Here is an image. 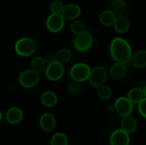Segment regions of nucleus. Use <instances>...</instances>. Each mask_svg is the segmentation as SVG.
<instances>
[{
    "instance_id": "nucleus-1",
    "label": "nucleus",
    "mask_w": 146,
    "mask_h": 145,
    "mask_svg": "<svg viewBox=\"0 0 146 145\" xmlns=\"http://www.w3.org/2000/svg\"><path fill=\"white\" fill-rule=\"evenodd\" d=\"M110 53L115 62L125 65L131 60L132 48L126 40L121 37H115L111 41Z\"/></svg>"
},
{
    "instance_id": "nucleus-2",
    "label": "nucleus",
    "mask_w": 146,
    "mask_h": 145,
    "mask_svg": "<svg viewBox=\"0 0 146 145\" xmlns=\"http://www.w3.org/2000/svg\"><path fill=\"white\" fill-rule=\"evenodd\" d=\"M15 51L18 55L23 57H28L33 55L36 49V44L31 38H19L14 45Z\"/></svg>"
},
{
    "instance_id": "nucleus-3",
    "label": "nucleus",
    "mask_w": 146,
    "mask_h": 145,
    "mask_svg": "<svg viewBox=\"0 0 146 145\" xmlns=\"http://www.w3.org/2000/svg\"><path fill=\"white\" fill-rule=\"evenodd\" d=\"M94 38L91 33L85 31L84 33L76 35L73 40V46L79 52H85L91 48Z\"/></svg>"
},
{
    "instance_id": "nucleus-4",
    "label": "nucleus",
    "mask_w": 146,
    "mask_h": 145,
    "mask_svg": "<svg viewBox=\"0 0 146 145\" xmlns=\"http://www.w3.org/2000/svg\"><path fill=\"white\" fill-rule=\"evenodd\" d=\"M91 68L87 64L78 63L73 65L70 70V76L74 80L77 82H84L89 78Z\"/></svg>"
},
{
    "instance_id": "nucleus-5",
    "label": "nucleus",
    "mask_w": 146,
    "mask_h": 145,
    "mask_svg": "<svg viewBox=\"0 0 146 145\" xmlns=\"http://www.w3.org/2000/svg\"><path fill=\"white\" fill-rule=\"evenodd\" d=\"M40 81V74L31 70L24 71L19 77V82L26 88H31L36 86Z\"/></svg>"
},
{
    "instance_id": "nucleus-6",
    "label": "nucleus",
    "mask_w": 146,
    "mask_h": 145,
    "mask_svg": "<svg viewBox=\"0 0 146 145\" xmlns=\"http://www.w3.org/2000/svg\"><path fill=\"white\" fill-rule=\"evenodd\" d=\"M107 78V72L105 68L102 66H96L91 70L89 78L90 85L96 88L102 86L106 82Z\"/></svg>"
},
{
    "instance_id": "nucleus-7",
    "label": "nucleus",
    "mask_w": 146,
    "mask_h": 145,
    "mask_svg": "<svg viewBox=\"0 0 146 145\" xmlns=\"http://www.w3.org/2000/svg\"><path fill=\"white\" fill-rule=\"evenodd\" d=\"M65 19L61 14H51L47 18L46 26L51 33H58L64 28Z\"/></svg>"
},
{
    "instance_id": "nucleus-8",
    "label": "nucleus",
    "mask_w": 146,
    "mask_h": 145,
    "mask_svg": "<svg viewBox=\"0 0 146 145\" xmlns=\"http://www.w3.org/2000/svg\"><path fill=\"white\" fill-rule=\"evenodd\" d=\"M45 70L47 78L51 81L59 80L64 75V65L56 61L48 64Z\"/></svg>"
},
{
    "instance_id": "nucleus-9",
    "label": "nucleus",
    "mask_w": 146,
    "mask_h": 145,
    "mask_svg": "<svg viewBox=\"0 0 146 145\" xmlns=\"http://www.w3.org/2000/svg\"><path fill=\"white\" fill-rule=\"evenodd\" d=\"M115 111L121 117H125L130 115L133 109V103L125 97H121L115 100L114 104Z\"/></svg>"
},
{
    "instance_id": "nucleus-10",
    "label": "nucleus",
    "mask_w": 146,
    "mask_h": 145,
    "mask_svg": "<svg viewBox=\"0 0 146 145\" xmlns=\"http://www.w3.org/2000/svg\"><path fill=\"white\" fill-rule=\"evenodd\" d=\"M131 139L128 133L122 129H115L110 137L111 145H129Z\"/></svg>"
},
{
    "instance_id": "nucleus-11",
    "label": "nucleus",
    "mask_w": 146,
    "mask_h": 145,
    "mask_svg": "<svg viewBox=\"0 0 146 145\" xmlns=\"http://www.w3.org/2000/svg\"><path fill=\"white\" fill-rule=\"evenodd\" d=\"M39 125L41 129L46 132L54 130L56 126V119L53 114L49 112L44 113L39 119Z\"/></svg>"
},
{
    "instance_id": "nucleus-12",
    "label": "nucleus",
    "mask_w": 146,
    "mask_h": 145,
    "mask_svg": "<svg viewBox=\"0 0 146 145\" xmlns=\"http://www.w3.org/2000/svg\"><path fill=\"white\" fill-rule=\"evenodd\" d=\"M61 15L66 20H76L80 16L81 14V9L77 4H68L67 5L64 6Z\"/></svg>"
},
{
    "instance_id": "nucleus-13",
    "label": "nucleus",
    "mask_w": 146,
    "mask_h": 145,
    "mask_svg": "<svg viewBox=\"0 0 146 145\" xmlns=\"http://www.w3.org/2000/svg\"><path fill=\"white\" fill-rule=\"evenodd\" d=\"M23 112L20 108L13 107L9 109L6 112L5 118L7 122L11 125H17L23 119Z\"/></svg>"
},
{
    "instance_id": "nucleus-14",
    "label": "nucleus",
    "mask_w": 146,
    "mask_h": 145,
    "mask_svg": "<svg viewBox=\"0 0 146 145\" xmlns=\"http://www.w3.org/2000/svg\"><path fill=\"white\" fill-rule=\"evenodd\" d=\"M137 127H138V123L136 119L130 115L123 117L121 120V129L128 134L135 132Z\"/></svg>"
},
{
    "instance_id": "nucleus-15",
    "label": "nucleus",
    "mask_w": 146,
    "mask_h": 145,
    "mask_svg": "<svg viewBox=\"0 0 146 145\" xmlns=\"http://www.w3.org/2000/svg\"><path fill=\"white\" fill-rule=\"evenodd\" d=\"M113 26L115 31L120 34H124V33L127 32L130 28L129 18L123 14L118 16L115 18Z\"/></svg>"
},
{
    "instance_id": "nucleus-16",
    "label": "nucleus",
    "mask_w": 146,
    "mask_h": 145,
    "mask_svg": "<svg viewBox=\"0 0 146 145\" xmlns=\"http://www.w3.org/2000/svg\"><path fill=\"white\" fill-rule=\"evenodd\" d=\"M41 101L43 105L48 107H54L58 102V97L56 94L51 90H46L42 93Z\"/></svg>"
},
{
    "instance_id": "nucleus-17",
    "label": "nucleus",
    "mask_w": 146,
    "mask_h": 145,
    "mask_svg": "<svg viewBox=\"0 0 146 145\" xmlns=\"http://www.w3.org/2000/svg\"><path fill=\"white\" fill-rule=\"evenodd\" d=\"M126 73V68L124 64L115 63L110 69V75L114 80H121L124 78Z\"/></svg>"
},
{
    "instance_id": "nucleus-18",
    "label": "nucleus",
    "mask_w": 146,
    "mask_h": 145,
    "mask_svg": "<svg viewBox=\"0 0 146 145\" xmlns=\"http://www.w3.org/2000/svg\"><path fill=\"white\" fill-rule=\"evenodd\" d=\"M132 64L136 68H143L146 65V51H139L131 57Z\"/></svg>"
},
{
    "instance_id": "nucleus-19",
    "label": "nucleus",
    "mask_w": 146,
    "mask_h": 145,
    "mask_svg": "<svg viewBox=\"0 0 146 145\" xmlns=\"http://www.w3.org/2000/svg\"><path fill=\"white\" fill-rule=\"evenodd\" d=\"M126 9V4L124 0H112L110 4V11L116 16L123 15Z\"/></svg>"
},
{
    "instance_id": "nucleus-20",
    "label": "nucleus",
    "mask_w": 146,
    "mask_h": 145,
    "mask_svg": "<svg viewBox=\"0 0 146 145\" xmlns=\"http://www.w3.org/2000/svg\"><path fill=\"white\" fill-rule=\"evenodd\" d=\"M116 18V16L110 10L104 11L100 14L99 21L105 26H113L114 22Z\"/></svg>"
},
{
    "instance_id": "nucleus-21",
    "label": "nucleus",
    "mask_w": 146,
    "mask_h": 145,
    "mask_svg": "<svg viewBox=\"0 0 146 145\" xmlns=\"http://www.w3.org/2000/svg\"><path fill=\"white\" fill-rule=\"evenodd\" d=\"M55 61L63 64L68 62L72 57L71 50L67 48H63L58 50L55 54Z\"/></svg>"
},
{
    "instance_id": "nucleus-22",
    "label": "nucleus",
    "mask_w": 146,
    "mask_h": 145,
    "mask_svg": "<svg viewBox=\"0 0 146 145\" xmlns=\"http://www.w3.org/2000/svg\"><path fill=\"white\" fill-rule=\"evenodd\" d=\"M127 98L133 104H138L140 101L145 98V96L144 95L142 88H133L128 92Z\"/></svg>"
},
{
    "instance_id": "nucleus-23",
    "label": "nucleus",
    "mask_w": 146,
    "mask_h": 145,
    "mask_svg": "<svg viewBox=\"0 0 146 145\" xmlns=\"http://www.w3.org/2000/svg\"><path fill=\"white\" fill-rule=\"evenodd\" d=\"M31 66L33 71L40 74L45 71L46 63L42 57L36 56L34 57L31 61Z\"/></svg>"
},
{
    "instance_id": "nucleus-24",
    "label": "nucleus",
    "mask_w": 146,
    "mask_h": 145,
    "mask_svg": "<svg viewBox=\"0 0 146 145\" xmlns=\"http://www.w3.org/2000/svg\"><path fill=\"white\" fill-rule=\"evenodd\" d=\"M51 145H68V138L62 132L56 133L51 140Z\"/></svg>"
},
{
    "instance_id": "nucleus-25",
    "label": "nucleus",
    "mask_w": 146,
    "mask_h": 145,
    "mask_svg": "<svg viewBox=\"0 0 146 145\" xmlns=\"http://www.w3.org/2000/svg\"><path fill=\"white\" fill-rule=\"evenodd\" d=\"M97 95L101 100H109L113 95L112 89L108 86L102 85L97 90Z\"/></svg>"
},
{
    "instance_id": "nucleus-26",
    "label": "nucleus",
    "mask_w": 146,
    "mask_h": 145,
    "mask_svg": "<svg viewBox=\"0 0 146 145\" xmlns=\"http://www.w3.org/2000/svg\"><path fill=\"white\" fill-rule=\"evenodd\" d=\"M70 29L71 32L75 35H78L84 33L85 30V25L84 23L79 20H74L70 25Z\"/></svg>"
},
{
    "instance_id": "nucleus-27",
    "label": "nucleus",
    "mask_w": 146,
    "mask_h": 145,
    "mask_svg": "<svg viewBox=\"0 0 146 145\" xmlns=\"http://www.w3.org/2000/svg\"><path fill=\"white\" fill-rule=\"evenodd\" d=\"M67 89H68V91L71 95H77L81 92V85L80 82L74 80L68 83V86H67Z\"/></svg>"
},
{
    "instance_id": "nucleus-28",
    "label": "nucleus",
    "mask_w": 146,
    "mask_h": 145,
    "mask_svg": "<svg viewBox=\"0 0 146 145\" xmlns=\"http://www.w3.org/2000/svg\"><path fill=\"white\" fill-rule=\"evenodd\" d=\"M64 5L60 0H54L50 4V10L52 14H61Z\"/></svg>"
},
{
    "instance_id": "nucleus-29",
    "label": "nucleus",
    "mask_w": 146,
    "mask_h": 145,
    "mask_svg": "<svg viewBox=\"0 0 146 145\" xmlns=\"http://www.w3.org/2000/svg\"><path fill=\"white\" fill-rule=\"evenodd\" d=\"M138 111L140 114L144 118L146 117V98H143L141 101L138 102Z\"/></svg>"
},
{
    "instance_id": "nucleus-30",
    "label": "nucleus",
    "mask_w": 146,
    "mask_h": 145,
    "mask_svg": "<svg viewBox=\"0 0 146 145\" xmlns=\"http://www.w3.org/2000/svg\"><path fill=\"white\" fill-rule=\"evenodd\" d=\"M44 60V61H45L46 63H47L48 65V64L51 63H53L54 61H55V56H54L53 54L48 53L45 55Z\"/></svg>"
},
{
    "instance_id": "nucleus-31",
    "label": "nucleus",
    "mask_w": 146,
    "mask_h": 145,
    "mask_svg": "<svg viewBox=\"0 0 146 145\" xmlns=\"http://www.w3.org/2000/svg\"><path fill=\"white\" fill-rule=\"evenodd\" d=\"M114 111H115L114 106H113V105H108V107H107V109H106V112H107V115H108V117L113 116V114Z\"/></svg>"
},
{
    "instance_id": "nucleus-32",
    "label": "nucleus",
    "mask_w": 146,
    "mask_h": 145,
    "mask_svg": "<svg viewBox=\"0 0 146 145\" xmlns=\"http://www.w3.org/2000/svg\"><path fill=\"white\" fill-rule=\"evenodd\" d=\"M1 119H2V113H1V112L0 111V122L1 121Z\"/></svg>"
}]
</instances>
